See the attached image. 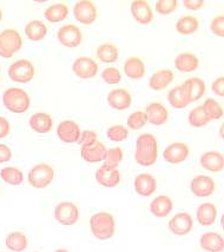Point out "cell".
Instances as JSON below:
<instances>
[{"label":"cell","mask_w":224,"mask_h":252,"mask_svg":"<svg viewBox=\"0 0 224 252\" xmlns=\"http://www.w3.org/2000/svg\"><path fill=\"white\" fill-rule=\"evenodd\" d=\"M158 158V143L152 133H142L136 139L134 160L140 166H152Z\"/></svg>","instance_id":"6da1fadb"},{"label":"cell","mask_w":224,"mask_h":252,"mask_svg":"<svg viewBox=\"0 0 224 252\" xmlns=\"http://www.w3.org/2000/svg\"><path fill=\"white\" fill-rule=\"evenodd\" d=\"M90 229L92 235L99 241L111 239L116 232L115 217L110 212H97L90 218Z\"/></svg>","instance_id":"7a4b0ae2"},{"label":"cell","mask_w":224,"mask_h":252,"mask_svg":"<svg viewBox=\"0 0 224 252\" xmlns=\"http://www.w3.org/2000/svg\"><path fill=\"white\" fill-rule=\"evenodd\" d=\"M2 104L12 113H25L30 109L31 99L28 92L19 88H10L2 94Z\"/></svg>","instance_id":"3957f363"},{"label":"cell","mask_w":224,"mask_h":252,"mask_svg":"<svg viewBox=\"0 0 224 252\" xmlns=\"http://www.w3.org/2000/svg\"><path fill=\"white\" fill-rule=\"evenodd\" d=\"M29 183L34 189H46L55 179V170L49 164H37L29 171Z\"/></svg>","instance_id":"277c9868"},{"label":"cell","mask_w":224,"mask_h":252,"mask_svg":"<svg viewBox=\"0 0 224 252\" xmlns=\"http://www.w3.org/2000/svg\"><path fill=\"white\" fill-rule=\"evenodd\" d=\"M8 77L14 83L26 84L34 78L35 68L33 64L28 59H19L8 66Z\"/></svg>","instance_id":"5b68a950"},{"label":"cell","mask_w":224,"mask_h":252,"mask_svg":"<svg viewBox=\"0 0 224 252\" xmlns=\"http://www.w3.org/2000/svg\"><path fill=\"white\" fill-rule=\"evenodd\" d=\"M55 218L59 224L71 226L79 220V209L72 202H62L56 206Z\"/></svg>","instance_id":"8992f818"},{"label":"cell","mask_w":224,"mask_h":252,"mask_svg":"<svg viewBox=\"0 0 224 252\" xmlns=\"http://www.w3.org/2000/svg\"><path fill=\"white\" fill-rule=\"evenodd\" d=\"M57 39L63 46L73 47L79 46L83 41V33L78 26L73 25V24H67V25L62 26L57 32Z\"/></svg>","instance_id":"52a82bcc"},{"label":"cell","mask_w":224,"mask_h":252,"mask_svg":"<svg viewBox=\"0 0 224 252\" xmlns=\"http://www.w3.org/2000/svg\"><path fill=\"white\" fill-rule=\"evenodd\" d=\"M73 16L83 25H92L98 17L96 5L90 0H80L73 7Z\"/></svg>","instance_id":"ba28073f"},{"label":"cell","mask_w":224,"mask_h":252,"mask_svg":"<svg viewBox=\"0 0 224 252\" xmlns=\"http://www.w3.org/2000/svg\"><path fill=\"white\" fill-rule=\"evenodd\" d=\"M190 190L193 196L198 198H207L210 197L216 190V183L211 177L199 175L191 179Z\"/></svg>","instance_id":"9c48e42d"},{"label":"cell","mask_w":224,"mask_h":252,"mask_svg":"<svg viewBox=\"0 0 224 252\" xmlns=\"http://www.w3.org/2000/svg\"><path fill=\"white\" fill-rule=\"evenodd\" d=\"M190 149L183 142L169 144L163 152V158L169 164H181L189 158Z\"/></svg>","instance_id":"30bf717a"},{"label":"cell","mask_w":224,"mask_h":252,"mask_svg":"<svg viewBox=\"0 0 224 252\" xmlns=\"http://www.w3.org/2000/svg\"><path fill=\"white\" fill-rule=\"evenodd\" d=\"M99 66L90 57H79L72 64V71L80 79H91L97 76Z\"/></svg>","instance_id":"8fae6325"},{"label":"cell","mask_w":224,"mask_h":252,"mask_svg":"<svg viewBox=\"0 0 224 252\" xmlns=\"http://www.w3.org/2000/svg\"><path fill=\"white\" fill-rule=\"evenodd\" d=\"M168 227L175 236H187L193 227V220L188 212H179L169 220Z\"/></svg>","instance_id":"7c38bea8"},{"label":"cell","mask_w":224,"mask_h":252,"mask_svg":"<svg viewBox=\"0 0 224 252\" xmlns=\"http://www.w3.org/2000/svg\"><path fill=\"white\" fill-rule=\"evenodd\" d=\"M80 133H82V131H80L79 125L74 121H71V119L61 122L58 124V127H57V136L63 143H78Z\"/></svg>","instance_id":"4fadbf2b"},{"label":"cell","mask_w":224,"mask_h":252,"mask_svg":"<svg viewBox=\"0 0 224 252\" xmlns=\"http://www.w3.org/2000/svg\"><path fill=\"white\" fill-rule=\"evenodd\" d=\"M95 177L98 184L104 188H116L121 183V172L117 167H110L106 165H101L96 171Z\"/></svg>","instance_id":"5bb4252c"},{"label":"cell","mask_w":224,"mask_h":252,"mask_svg":"<svg viewBox=\"0 0 224 252\" xmlns=\"http://www.w3.org/2000/svg\"><path fill=\"white\" fill-rule=\"evenodd\" d=\"M106 146L104 143L97 142L91 144V145L80 146V156L88 163H99V161H104L106 157Z\"/></svg>","instance_id":"9a60e30c"},{"label":"cell","mask_w":224,"mask_h":252,"mask_svg":"<svg viewBox=\"0 0 224 252\" xmlns=\"http://www.w3.org/2000/svg\"><path fill=\"white\" fill-rule=\"evenodd\" d=\"M134 190L142 197H150L157 190V181L151 173H139L134 178Z\"/></svg>","instance_id":"2e32d148"},{"label":"cell","mask_w":224,"mask_h":252,"mask_svg":"<svg viewBox=\"0 0 224 252\" xmlns=\"http://www.w3.org/2000/svg\"><path fill=\"white\" fill-rule=\"evenodd\" d=\"M131 103H132V97L128 90L116 89L110 91V94H107V104L113 110H128L131 106Z\"/></svg>","instance_id":"e0dca14e"},{"label":"cell","mask_w":224,"mask_h":252,"mask_svg":"<svg viewBox=\"0 0 224 252\" xmlns=\"http://www.w3.org/2000/svg\"><path fill=\"white\" fill-rule=\"evenodd\" d=\"M131 14L140 25H149L154 20V12L151 6L144 0H136L131 4Z\"/></svg>","instance_id":"ac0fdd59"},{"label":"cell","mask_w":224,"mask_h":252,"mask_svg":"<svg viewBox=\"0 0 224 252\" xmlns=\"http://www.w3.org/2000/svg\"><path fill=\"white\" fill-rule=\"evenodd\" d=\"M144 112L148 116V123L152 125H164L169 119V111L160 103H151L145 107Z\"/></svg>","instance_id":"d6986e66"},{"label":"cell","mask_w":224,"mask_h":252,"mask_svg":"<svg viewBox=\"0 0 224 252\" xmlns=\"http://www.w3.org/2000/svg\"><path fill=\"white\" fill-rule=\"evenodd\" d=\"M174 210V202L169 196L162 194L152 199L150 203V212L156 218H165Z\"/></svg>","instance_id":"ffe728a7"},{"label":"cell","mask_w":224,"mask_h":252,"mask_svg":"<svg viewBox=\"0 0 224 252\" xmlns=\"http://www.w3.org/2000/svg\"><path fill=\"white\" fill-rule=\"evenodd\" d=\"M0 40L12 56L23 47V38L20 33L14 29H6L0 33Z\"/></svg>","instance_id":"44dd1931"},{"label":"cell","mask_w":224,"mask_h":252,"mask_svg":"<svg viewBox=\"0 0 224 252\" xmlns=\"http://www.w3.org/2000/svg\"><path fill=\"white\" fill-rule=\"evenodd\" d=\"M168 101L174 109H185V107L191 103L187 85L183 83L182 85L175 86V88L168 94Z\"/></svg>","instance_id":"7402d4cb"},{"label":"cell","mask_w":224,"mask_h":252,"mask_svg":"<svg viewBox=\"0 0 224 252\" xmlns=\"http://www.w3.org/2000/svg\"><path fill=\"white\" fill-rule=\"evenodd\" d=\"M199 164L210 172H221L224 169V157L219 151H208L201 156Z\"/></svg>","instance_id":"603a6c76"},{"label":"cell","mask_w":224,"mask_h":252,"mask_svg":"<svg viewBox=\"0 0 224 252\" xmlns=\"http://www.w3.org/2000/svg\"><path fill=\"white\" fill-rule=\"evenodd\" d=\"M29 125L31 130H33L35 133L45 134L49 133L53 127V119L51 115L46 112H38L32 115L29 121Z\"/></svg>","instance_id":"cb8c5ba5"},{"label":"cell","mask_w":224,"mask_h":252,"mask_svg":"<svg viewBox=\"0 0 224 252\" xmlns=\"http://www.w3.org/2000/svg\"><path fill=\"white\" fill-rule=\"evenodd\" d=\"M175 73L169 68H163V70H158L149 79V86L154 91H162L166 89L168 86L174 82Z\"/></svg>","instance_id":"d4e9b609"},{"label":"cell","mask_w":224,"mask_h":252,"mask_svg":"<svg viewBox=\"0 0 224 252\" xmlns=\"http://www.w3.org/2000/svg\"><path fill=\"white\" fill-rule=\"evenodd\" d=\"M174 65L182 73H190L199 67V58L191 52H183L176 57Z\"/></svg>","instance_id":"484cf974"},{"label":"cell","mask_w":224,"mask_h":252,"mask_svg":"<svg viewBox=\"0 0 224 252\" xmlns=\"http://www.w3.org/2000/svg\"><path fill=\"white\" fill-rule=\"evenodd\" d=\"M199 245L203 250L208 252H223L224 239L219 232H205L199 238Z\"/></svg>","instance_id":"4316f807"},{"label":"cell","mask_w":224,"mask_h":252,"mask_svg":"<svg viewBox=\"0 0 224 252\" xmlns=\"http://www.w3.org/2000/svg\"><path fill=\"white\" fill-rule=\"evenodd\" d=\"M196 218L202 226H211L217 220V208L213 203H202L196 210Z\"/></svg>","instance_id":"83f0119b"},{"label":"cell","mask_w":224,"mask_h":252,"mask_svg":"<svg viewBox=\"0 0 224 252\" xmlns=\"http://www.w3.org/2000/svg\"><path fill=\"white\" fill-rule=\"evenodd\" d=\"M124 73L131 79H142L145 76L144 62L139 57H130L124 63Z\"/></svg>","instance_id":"f1b7e54d"},{"label":"cell","mask_w":224,"mask_h":252,"mask_svg":"<svg viewBox=\"0 0 224 252\" xmlns=\"http://www.w3.org/2000/svg\"><path fill=\"white\" fill-rule=\"evenodd\" d=\"M5 244L6 248L12 252H23L29 247V239L24 232L13 231L6 236Z\"/></svg>","instance_id":"f546056e"},{"label":"cell","mask_w":224,"mask_h":252,"mask_svg":"<svg viewBox=\"0 0 224 252\" xmlns=\"http://www.w3.org/2000/svg\"><path fill=\"white\" fill-rule=\"evenodd\" d=\"M201 22L195 16H184L176 23V31L182 35H190L198 31Z\"/></svg>","instance_id":"4dcf8cb0"},{"label":"cell","mask_w":224,"mask_h":252,"mask_svg":"<svg viewBox=\"0 0 224 252\" xmlns=\"http://www.w3.org/2000/svg\"><path fill=\"white\" fill-rule=\"evenodd\" d=\"M25 34L30 40L40 41L46 37L47 26L41 20H31V22L26 24Z\"/></svg>","instance_id":"1f68e13d"},{"label":"cell","mask_w":224,"mask_h":252,"mask_svg":"<svg viewBox=\"0 0 224 252\" xmlns=\"http://www.w3.org/2000/svg\"><path fill=\"white\" fill-rule=\"evenodd\" d=\"M97 57L101 63H105V64L117 62L119 57L118 47L112 43L100 44L97 49Z\"/></svg>","instance_id":"d6a6232c"},{"label":"cell","mask_w":224,"mask_h":252,"mask_svg":"<svg viewBox=\"0 0 224 252\" xmlns=\"http://www.w3.org/2000/svg\"><path fill=\"white\" fill-rule=\"evenodd\" d=\"M45 19L50 23H61L68 17V7L65 4H55L45 8Z\"/></svg>","instance_id":"836d02e7"},{"label":"cell","mask_w":224,"mask_h":252,"mask_svg":"<svg viewBox=\"0 0 224 252\" xmlns=\"http://www.w3.org/2000/svg\"><path fill=\"white\" fill-rule=\"evenodd\" d=\"M188 92H189L191 103L199 100L205 94V82L199 77H192L190 79L185 80Z\"/></svg>","instance_id":"e575fe53"},{"label":"cell","mask_w":224,"mask_h":252,"mask_svg":"<svg viewBox=\"0 0 224 252\" xmlns=\"http://www.w3.org/2000/svg\"><path fill=\"white\" fill-rule=\"evenodd\" d=\"M0 177L6 184L12 185V187H18L24 182V172L16 166L2 167L0 170Z\"/></svg>","instance_id":"d590c367"},{"label":"cell","mask_w":224,"mask_h":252,"mask_svg":"<svg viewBox=\"0 0 224 252\" xmlns=\"http://www.w3.org/2000/svg\"><path fill=\"white\" fill-rule=\"evenodd\" d=\"M203 111L207 115L209 121H219L223 117V107L219 104V101L215 100L214 98H208L202 105Z\"/></svg>","instance_id":"8d00e7d4"},{"label":"cell","mask_w":224,"mask_h":252,"mask_svg":"<svg viewBox=\"0 0 224 252\" xmlns=\"http://www.w3.org/2000/svg\"><path fill=\"white\" fill-rule=\"evenodd\" d=\"M189 124L192 126V127H204L205 125L209 124V118L207 115L203 111L202 105L199 106L193 107L192 110L190 111L189 113Z\"/></svg>","instance_id":"74e56055"},{"label":"cell","mask_w":224,"mask_h":252,"mask_svg":"<svg viewBox=\"0 0 224 252\" xmlns=\"http://www.w3.org/2000/svg\"><path fill=\"white\" fill-rule=\"evenodd\" d=\"M130 136V132L124 125H112L107 128L106 137L111 142L121 143L127 140Z\"/></svg>","instance_id":"f35d334b"},{"label":"cell","mask_w":224,"mask_h":252,"mask_svg":"<svg viewBox=\"0 0 224 252\" xmlns=\"http://www.w3.org/2000/svg\"><path fill=\"white\" fill-rule=\"evenodd\" d=\"M148 124V116L144 111H136L128 117L127 125L130 130L138 131Z\"/></svg>","instance_id":"ab89813d"},{"label":"cell","mask_w":224,"mask_h":252,"mask_svg":"<svg viewBox=\"0 0 224 252\" xmlns=\"http://www.w3.org/2000/svg\"><path fill=\"white\" fill-rule=\"evenodd\" d=\"M124 158V151L122 148H111L107 149L106 157L104 160V165L110 167H118V165L122 163Z\"/></svg>","instance_id":"60d3db41"},{"label":"cell","mask_w":224,"mask_h":252,"mask_svg":"<svg viewBox=\"0 0 224 252\" xmlns=\"http://www.w3.org/2000/svg\"><path fill=\"white\" fill-rule=\"evenodd\" d=\"M177 0H158L155 5V10L162 16H169L177 10Z\"/></svg>","instance_id":"b9f144b4"},{"label":"cell","mask_w":224,"mask_h":252,"mask_svg":"<svg viewBox=\"0 0 224 252\" xmlns=\"http://www.w3.org/2000/svg\"><path fill=\"white\" fill-rule=\"evenodd\" d=\"M101 78L103 80L110 85H115V84L121 83L122 74L118 68L116 67H106L105 70L101 72Z\"/></svg>","instance_id":"7bdbcfd3"},{"label":"cell","mask_w":224,"mask_h":252,"mask_svg":"<svg viewBox=\"0 0 224 252\" xmlns=\"http://www.w3.org/2000/svg\"><path fill=\"white\" fill-rule=\"evenodd\" d=\"M210 30L217 37L223 38L224 37V16H216L211 20L210 23Z\"/></svg>","instance_id":"ee69618b"},{"label":"cell","mask_w":224,"mask_h":252,"mask_svg":"<svg viewBox=\"0 0 224 252\" xmlns=\"http://www.w3.org/2000/svg\"><path fill=\"white\" fill-rule=\"evenodd\" d=\"M98 140V133L92 130H85L80 133L78 144L80 146L91 145V144L96 143Z\"/></svg>","instance_id":"f6af8a7d"},{"label":"cell","mask_w":224,"mask_h":252,"mask_svg":"<svg viewBox=\"0 0 224 252\" xmlns=\"http://www.w3.org/2000/svg\"><path fill=\"white\" fill-rule=\"evenodd\" d=\"M211 90L219 97H224V78L222 76L214 80V83L211 84Z\"/></svg>","instance_id":"bcb514c9"},{"label":"cell","mask_w":224,"mask_h":252,"mask_svg":"<svg viewBox=\"0 0 224 252\" xmlns=\"http://www.w3.org/2000/svg\"><path fill=\"white\" fill-rule=\"evenodd\" d=\"M11 125L10 122L5 118V117L0 116V139H4L10 134Z\"/></svg>","instance_id":"7dc6e473"},{"label":"cell","mask_w":224,"mask_h":252,"mask_svg":"<svg viewBox=\"0 0 224 252\" xmlns=\"http://www.w3.org/2000/svg\"><path fill=\"white\" fill-rule=\"evenodd\" d=\"M12 158V151L6 144H0V164L7 163Z\"/></svg>","instance_id":"c3c4849f"},{"label":"cell","mask_w":224,"mask_h":252,"mask_svg":"<svg viewBox=\"0 0 224 252\" xmlns=\"http://www.w3.org/2000/svg\"><path fill=\"white\" fill-rule=\"evenodd\" d=\"M183 5L187 10L198 11L204 5V0H185V1H183Z\"/></svg>","instance_id":"681fc988"},{"label":"cell","mask_w":224,"mask_h":252,"mask_svg":"<svg viewBox=\"0 0 224 252\" xmlns=\"http://www.w3.org/2000/svg\"><path fill=\"white\" fill-rule=\"evenodd\" d=\"M0 57H2V58H5V59H8V58H11V57H13L10 52H8V51H6L4 45H2V43H1V40H0Z\"/></svg>","instance_id":"f907efd6"},{"label":"cell","mask_w":224,"mask_h":252,"mask_svg":"<svg viewBox=\"0 0 224 252\" xmlns=\"http://www.w3.org/2000/svg\"><path fill=\"white\" fill-rule=\"evenodd\" d=\"M53 252H70V251L66 250V249H57V250H55Z\"/></svg>","instance_id":"816d5d0a"},{"label":"cell","mask_w":224,"mask_h":252,"mask_svg":"<svg viewBox=\"0 0 224 252\" xmlns=\"http://www.w3.org/2000/svg\"><path fill=\"white\" fill-rule=\"evenodd\" d=\"M2 20V11H1V8H0V22H1Z\"/></svg>","instance_id":"f5cc1de1"},{"label":"cell","mask_w":224,"mask_h":252,"mask_svg":"<svg viewBox=\"0 0 224 252\" xmlns=\"http://www.w3.org/2000/svg\"><path fill=\"white\" fill-rule=\"evenodd\" d=\"M221 137H223V126H221Z\"/></svg>","instance_id":"db71d44e"},{"label":"cell","mask_w":224,"mask_h":252,"mask_svg":"<svg viewBox=\"0 0 224 252\" xmlns=\"http://www.w3.org/2000/svg\"><path fill=\"white\" fill-rule=\"evenodd\" d=\"M0 72H1V67H0Z\"/></svg>","instance_id":"11a10c76"},{"label":"cell","mask_w":224,"mask_h":252,"mask_svg":"<svg viewBox=\"0 0 224 252\" xmlns=\"http://www.w3.org/2000/svg\"><path fill=\"white\" fill-rule=\"evenodd\" d=\"M33 252H39V251H33Z\"/></svg>","instance_id":"9f6ffc18"}]
</instances>
